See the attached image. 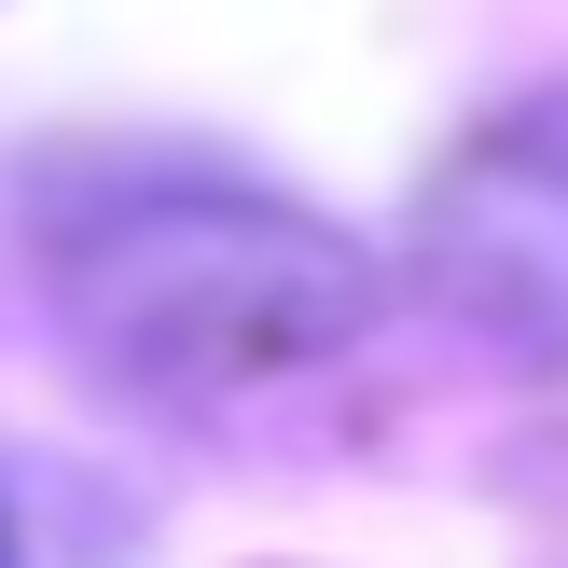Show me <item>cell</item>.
Segmentation results:
<instances>
[{
    "mask_svg": "<svg viewBox=\"0 0 568 568\" xmlns=\"http://www.w3.org/2000/svg\"><path fill=\"white\" fill-rule=\"evenodd\" d=\"M42 292H55V333L125 403H236V388H292L347 361L388 277L347 222L264 181L166 166V181H98L55 209Z\"/></svg>",
    "mask_w": 568,
    "mask_h": 568,
    "instance_id": "obj_1",
    "label": "cell"
},
{
    "mask_svg": "<svg viewBox=\"0 0 568 568\" xmlns=\"http://www.w3.org/2000/svg\"><path fill=\"white\" fill-rule=\"evenodd\" d=\"M403 264L458 333L514 361H568V98L499 111L430 166Z\"/></svg>",
    "mask_w": 568,
    "mask_h": 568,
    "instance_id": "obj_2",
    "label": "cell"
},
{
    "mask_svg": "<svg viewBox=\"0 0 568 568\" xmlns=\"http://www.w3.org/2000/svg\"><path fill=\"white\" fill-rule=\"evenodd\" d=\"M0 568H28V527H14V499H0Z\"/></svg>",
    "mask_w": 568,
    "mask_h": 568,
    "instance_id": "obj_3",
    "label": "cell"
}]
</instances>
